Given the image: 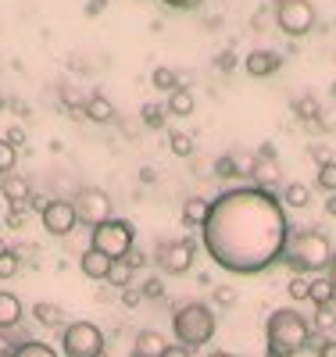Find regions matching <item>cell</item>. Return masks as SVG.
<instances>
[{
    "mask_svg": "<svg viewBox=\"0 0 336 357\" xmlns=\"http://www.w3.org/2000/svg\"><path fill=\"white\" fill-rule=\"evenodd\" d=\"M290 236L283 200L258 186H233L219 193L200 229L207 257L229 275L268 272L286 257Z\"/></svg>",
    "mask_w": 336,
    "mask_h": 357,
    "instance_id": "6da1fadb",
    "label": "cell"
},
{
    "mask_svg": "<svg viewBox=\"0 0 336 357\" xmlns=\"http://www.w3.org/2000/svg\"><path fill=\"white\" fill-rule=\"evenodd\" d=\"M265 343H268L265 350L293 357V354L312 347V325H308V318H304L300 311L279 307V311H272L268 321H265Z\"/></svg>",
    "mask_w": 336,
    "mask_h": 357,
    "instance_id": "7a4b0ae2",
    "label": "cell"
},
{
    "mask_svg": "<svg viewBox=\"0 0 336 357\" xmlns=\"http://www.w3.org/2000/svg\"><path fill=\"white\" fill-rule=\"evenodd\" d=\"M297 275H315V272H326L333 268L336 254H333V243L326 240L322 232L315 229H304V232H293L290 236V247H286V257H283Z\"/></svg>",
    "mask_w": 336,
    "mask_h": 357,
    "instance_id": "3957f363",
    "label": "cell"
},
{
    "mask_svg": "<svg viewBox=\"0 0 336 357\" xmlns=\"http://www.w3.org/2000/svg\"><path fill=\"white\" fill-rule=\"evenodd\" d=\"M172 333H175V343L182 347H204L215 340V314H211L207 304L200 301H190V304H182L175 314H172Z\"/></svg>",
    "mask_w": 336,
    "mask_h": 357,
    "instance_id": "277c9868",
    "label": "cell"
},
{
    "mask_svg": "<svg viewBox=\"0 0 336 357\" xmlns=\"http://www.w3.org/2000/svg\"><path fill=\"white\" fill-rule=\"evenodd\" d=\"M133 236L136 232H133V225L126 218H108V222H101L94 232H89V247L115 257V261H122L133 250Z\"/></svg>",
    "mask_w": 336,
    "mask_h": 357,
    "instance_id": "5b68a950",
    "label": "cell"
},
{
    "mask_svg": "<svg viewBox=\"0 0 336 357\" xmlns=\"http://www.w3.org/2000/svg\"><path fill=\"white\" fill-rule=\"evenodd\" d=\"M61 350H65V357H97L101 350H108L101 325H94V321L65 325V333H61Z\"/></svg>",
    "mask_w": 336,
    "mask_h": 357,
    "instance_id": "8992f818",
    "label": "cell"
},
{
    "mask_svg": "<svg viewBox=\"0 0 336 357\" xmlns=\"http://www.w3.org/2000/svg\"><path fill=\"white\" fill-rule=\"evenodd\" d=\"M276 25L286 36H308L315 29V8L312 0H279L276 4Z\"/></svg>",
    "mask_w": 336,
    "mask_h": 357,
    "instance_id": "52a82bcc",
    "label": "cell"
},
{
    "mask_svg": "<svg viewBox=\"0 0 336 357\" xmlns=\"http://www.w3.org/2000/svg\"><path fill=\"white\" fill-rule=\"evenodd\" d=\"M40 222L50 236H57V240H65V236H72L79 229V215H75V200L68 197H57V200H47V207L40 211Z\"/></svg>",
    "mask_w": 336,
    "mask_h": 357,
    "instance_id": "ba28073f",
    "label": "cell"
},
{
    "mask_svg": "<svg viewBox=\"0 0 336 357\" xmlns=\"http://www.w3.org/2000/svg\"><path fill=\"white\" fill-rule=\"evenodd\" d=\"M75 197H79V200H75V215H79V225L97 229L101 222L115 218V215H111V197H108L104 190H97V186H86V190H79Z\"/></svg>",
    "mask_w": 336,
    "mask_h": 357,
    "instance_id": "9c48e42d",
    "label": "cell"
},
{
    "mask_svg": "<svg viewBox=\"0 0 336 357\" xmlns=\"http://www.w3.org/2000/svg\"><path fill=\"white\" fill-rule=\"evenodd\" d=\"M193 257H197V243L193 240H175V243H165L161 254H158V264L165 275H187L193 268Z\"/></svg>",
    "mask_w": 336,
    "mask_h": 357,
    "instance_id": "30bf717a",
    "label": "cell"
},
{
    "mask_svg": "<svg viewBox=\"0 0 336 357\" xmlns=\"http://www.w3.org/2000/svg\"><path fill=\"white\" fill-rule=\"evenodd\" d=\"M279 65H283V57L276 50H251L247 61H243L247 75H254V79H268L272 72H279Z\"/></svg>",
    "mask_w": 336,
    "mask_h": 357,
    "instance_id": "8fae6325",
    "label": "cell"
},
{
    "mask_svg": "<svg viewBox=\"0 0 336 357\" xmlns=\"http://www.w3.org/2000/svg\"><path fill=\"white\" fill-rule=\"evenodd\" d=\"M111 264H115V257H108V254H101V250H94V247L82 250V257H79L82 275H86V279H97V282H108Z\"/></svg>",
    "mask_w": 336,
    "mask_h": 357,
    "instance_id": "7c38bea8",
    "label": "cell"
},
{
    "mask_svg": "<svg viewBox=\"0 0 336 357\" xmlns=\"http://www.w3.org/2000/svg\"><path fill=\"white\" fill-rule=\"evenodd\" d=\"M0 193H4V200L11 204V207H18V204H29V197H33V186H29V178H22V175H4L0 178Z\"/></svg>",
    "mask_w": 336,
    "mask_h": 357,
    "instance_id": "4fadbf2b",
    "label": "cell"
},
{
    "mask_svg": "<svg viewBox=\"0 0 336 357\" xmlns=\"http://www.w3.org/2000/svg\"><path fill=\"white\" fill-rule=\"evenodd\" d=\"M82 114L89 118V122H97V126H108V122H115V104L104 93H89L86 104H82Z\"/></svg>",
    "mask_w": 336,
    "mask_h": 357,
    "instance_id": "5bb4252c",
    "label": "cell"
},
{
    "mask_svg": "<svg viewBox=\"0 0 336 357\" xmlns=\"http://www.w3.org/2000/svg\"><path fill=\"white\" fill-rule=\"evenodd\" d=\"M251 178H254V186H258V190H268V193H276V190L283 186V172H279L276 161H261V158H258Z\"/></svg>",
    "mask_w": 336,
    "mask_h": 357,
    "instance_id": "9a60e30c",
    "label": "cell"
},
{
    "mask_svg": "<svg viewBox=\"0 0 336 357\" xmlns=\"http://www.w3.org/2000/svg\"><path fill=\"white\" fill-rule=\"evenodd\" d=\"M207 215H211V200H204V197H187L182 200V225L204 229Z\"/></svg>",
    "mask_w": 336,
    "mask_h": 357,
    "instance_id": "2e32d148",
    "label": "cell"
},
{
    "mask_svg": "<svg viewBox=\"0 0 336 357\" xmlns=\"http://www.w3.org/2000/svg\"><path fill=\"white\" fill-rule=\"evenodd\" d=\"M165 347H168V340H165L161 333L143 329V333L136 336V343H133V357H161Z\"/></svg>",
    "mask_w": 336,
    "mask_h": 357,
    "instance_id": "e0dca14e",
    "label": "cell"
},
{
    "mask_svg": "<svg viewBox=\"0 0 336 357\" xmlns=\"http://www.w3.org/2000/svg\"><path fill=\"white\" fill-rule=\"evenodd\" d=\"M22 301L15 293H8V289H0V333L4 329H15V325L22 321Z\"/></svg>",
    "mask_w": 336,
    "mask_h": 357,
    "instance_id": "ac0fdd59",
    "label": "cell"
},
{
    "mask_svg": "<svg viewBox=\"0 0 336 357\" xmlns=\"http://www.w3.org/2000/svg\"><path fill=\"white\" fill-rule=\"evenodd\" d=\"M193 107H197V100H193V93H190L187 86L172 89V93H168V104H165V111H168V114H175V118H190V114H193Z\"/></svg>",
    "mask_w": 336,
    "mask_h": 357,
    "instance_id": "d6986e66",
    "label": "cell"
},
{
    "mask_svg": "<svg viewBox=\"0 0 336 357\" xmlns=\"http://www.w3.org/2000/svg\"><path fill=\"white\" fill-rule=\"evenodd\" d=\"M279 200H283V207H293V211H300V207L312 204V186H304V183H286Z\"/></svg>",
    "mask_w": 336,
    "mask_h": 357,
    "instance_id": "ffe728a7",
    "label": "cell"
},
{
    "mask_svg": "<svg viewBox=\"0 0 336 357\" xmlns=\"http://www.w3.org/2000/svg\"><path fill=\"white\" fill-rule=\"evenodd\" d=\"M33 318H36L40 325H47V329H57V325L65 321V307H57V304H50V301H40V304L33 307Z\"/></svg>",
    "mask_w": 336,
    "mask_h": 357,
    "instance_id": "44dd1931",
    "label": "cell"
},
{
    "mask_svg": "<svg viewBox=\"0 0 336 357\" xmlns=\"http://www.w3.org/2000/svg\"><path fill=\"white\" fill-rule=\"evenodd\" d=\"M168 151H172L175 158H193L197 143H193V136H190V132H179V129H172V132H168Z\"/></svg>",
    "mask_w": 336,
    "mask_h": 357,
    "instance_id": "7402d4cb",
    "label": "cell"
},
{
    "mask_svg": "<svg viewBox=\"0 0 336 357\" xmlns=\"http://www.w3.org/2000/svg\"><path fill=\"white\" fill-rule=\"evenodd\" d=\"M293 114L300 118V122H319L322 107H319V100H315L312 93H300V97L293 100Z\"/></svg>",
    "mask_w": 336,
    "mask_h": 357,
    "instance_id": "603a6c76",
    "label": "cell"
},
{
    "mask_svg": "<svg viewBox=\"0 0 336 357\" xmlns=\"http://www.w3.org/2000/svg\"><path fill=\"white\" fill-rule=\"evenodd\" d=\"M308 301H312L315 307H326V304H333V301H336L333 279H312V296H308Z\"/></svg>",
    "mask_w": 336,
    "mask_h": 357,
    "instance_id": "cb8c5ba5",
    "label": "cell"
},
{
    "mask_svg": "<svg viewBox=\"0 0 336 357\" xmlns=\"http://www.w3.org/2000/svg\"><path fill=\"white\" fill-rule=\"evenodd\" d=\"M11 357H57V350L47 347V343H40V340H25V343H18L11 350Z\"/></svg>",
    "mask_w": 336,
    "mask_h": 357,
    "instance_id": "d4e9b609",
    "label": "cell"
},
{
    "mask_svg": "<svg viewBox=\"0 0 336 357\" xmlns=\"http://www.w3.org/2000/svg\"><path fill=\"white\" fill-rule=\"evenodd\" d=\"M133 275H136V272H133L126 261H115L111 272H108V282H111L115 289H126V286H133Z\"/></svg>",
    "mask_w": 336,
    "mask_h": 357,
    "instance_id": "484cf974",
    "label": "cell"
},
{
    "mask_svg": "<svg viewBox=\"0 0 336 357\" xmlns=\"http://www.w3.org/2000/svg\"><path fill=\"white\" fill-rule=\"evenodd\" d=\"M150 82H154V89H161V93H172V89H179V75L165 65L154 68V75H150Z\"/></svg>",
    "mask_w": 336,
    "mask_h": 357,
    "instance_id": "4316f807",
    "label": "cell"
},
{
    "mask_svg": "<svg viewBox=\"0 0 336 357\" xmlns=\"http://www.w3.org/2000/svg\"><path fill=\"white\" fill-rule=\"evenodd\" d=\"M165 104H143V111H140V122L147 126V129H161L165 126Z\"/></svg>",
    "mask_w": 336,
    "mask_h": 357,
    "instance_id": "83f0119b",
    "label": "cell"
},
{
    "mask_svg": "<svg viewBox=\"0 0 336 357\" xmlns=\"http://www.w3.org/2000/svg\"><path fill=\"white\" fill-rule=\"evenodd\" d=\"M286 293H290V301H308L312 296V279L308 275H293L286 282Z\"/></svg>",
    "mask_w": 336,
    "mask_h": 357,
    "instance_id": "f1b7e54d",
    "label": "cell"
},
{
    "mask_svg": "<svg viewBox=\"0 0 336 357\" xmlns=\"http://www.w3.org/2000/svg\"><path fill=\"white\" fill-rule=\"evenodd\" d=\"M15 165H18V151L8 143V139H0V178L4 175H11L15 172Z\"/></svg>",
    "mask_w": 336,
    "mask_h": 357,
    "instance_id": "f546056e",
    "label": "cell"
},
{
    "mask_svg": "<svg viewBox=\"0 0 336 357\" xmlns=\"http://www.w3.org/2000/svg\"><path fill=\"white\" fill-rule=\"evenodd\" d=\"M315 186H319V190H326V193H336V161H329V165H322V168H319Z\"/></svg>",
    "mask_w": 336,
    "mask_h": 357,
    "instance_id": "4dcf8cb0",
    "label": "cell"
},
{
    "mask_svg": "<svg viewBox=\"0 0 336 357\" xmlns=\"http://www.w3.org/2000/svg\"><path fill=\"white\" fill-rule=\"evenodd\" d=\"M211 301H215V307H233L236 304V289L229 286V282H222V286H215V289H211Z\"/></svg>",
    "mask_w": 336,
    "mask_h": 357,
    "instance_id": "1f68e13d",
    "label": "cell"
},
{
    "mask_svg": "<svg viewBox=\"0 0 336 357\" xmlns=\"http://www.w3.org/2000/svg\"><path fill=\"white\" fill-rule=\"evenodd\" d=\"M15 272H18V254L0 243V279H11Z\"/></svg>",
    "mask_w": 336,
    "mask_h": 357,
    "instance_id": "d6a6232c",
    "label": "cell"
},
{
    "mask_svg": "<svg viewBox=\"0 0 336 357\" xmlns=\"http://www.w3.org/2000/svg\"><path fill=\"white\" fill-rule=\"evenodd\" d=\"M233 161L240 168V175H254V165H258V154L251 151H233Z\"/></svg>",
    "mask_w": 336,
    "mask_h": 357,
    "instance_id": "836d02e7",
    "label": "cell"
},
{
    "mask_svg": "<svg viewBox=\"0 0 336 357\" xmlns=\"http://www.w3.org/2000/svg\"><path fill=\"white\" fill-rule=\"evenodd\" d=\"M215 175H219V178H236V175H240V168H236L233 154H222V158L215 161Z\"/></svg>",
    "mask_w": 336,
    "mask_h": 357,
    "instance_id": "e575fe53",
    "label": "cell"
},
{
    "mask_svg": "<svg viewBox=\"0 0 336 357\" xmlns=\"http://www.w3.org/2000/svg\"><path fill=\"white\" fill-rule=\"evenodd\" d=\"M140 289H143V296H150V301H161V296H165V282L161 279H147Z\"/></svg>",
    "mask_w": 336,
    "mask_h": 357,
    "instance_id": "d590c367",
    "label": "cell"
},
{
    "mask_svg": "<svg viewBox=\"0 0 336 357\" xmlns=\"http://www.w3.org/2000/svg\"><path fill=\"white\" fill-rule=\"evenodd\" d=\"M143 301V289H136V286H126L122 289V307H136Z\"/></svg>",
    "mask_w": 336,
    "mask_h": 357,
    "instance_id": "8d00e7d4",
    "label": "cell"
},
{
    "mask_svg": "<svg viewBox=\"0 0 336 357\" xmlns=\"http://www.w3.org/2000/svg\"><path fill=\"white\" fill-rule=\"evenodd\" d=\"M4 139H8V143H11V146H15V151H18V146H25V143H29V132H25V129H22V126H11V129H8V136H4Z\"/></svg>",
    "mask_w": 336,
    "mask_h": 357,
    "instance_id": "74e56055",
    "label": "cell"
},
{
    "mask_svg": "<svg viewBox=\"0 0 336 357\" xmlns=\"http://www.w3.org/2000/svg\"><path fill=\"white\" fill-rule=\"evenodd\" d=\"M308 154H312V158L319 161V168L333 161V151H329V146H326V143H312V151H308Z\"/></svg>",
    "mask_w": 336,
    "mask_h": 357,
    "instance_id": "f35d334b",
    "label": "cell"
},
{
    "mask_svg": "<svg viewBox=\"0 0 336 357\" xmlns=\"http://www.w3.org/2000/svg\"><path fill=\"white\" fill-rule=\"evenodd\" d=\"M25 207H29V204H18V207H11V215H8V225H11V229H22V225L29 222Z\"/></svg>",
    "mask_w": 336,
    "mask_h": 357,
    "instance_id": "ab89813d",
    "label": "cell"
},
{
    "mask_svg": "<svg viewBox=\"0 0 336 357\" xmlns=\"http://www.w3.org/2000/svg\"><path fill=\"white\" fill-rule=\"evenodd\" d=\"M122 261H126V264L133 268V272H140V268H147V261H150V257H147L143 250H129V254L122 257Z\"/></svg>",
    "mask_w": 336,
    "mask_h": 357,
    "instance_id": "60d3db41",
    "label": "cell"
},
{
    "mask_svg": "<svg viewBox=\"0 0 336 357\" xmlns=\"http://www.w3.org/2000/svg\"><path fill=\"white\" fill-rule=\"evenodd\" d=\"M161 357H193V354H190V347H182V343H168L161 350Z\"/></svg>",
    "mask_w": 336,
    "mask_h": 357,
    "instance_id": "b9f144b4",
    "label": "cell"
},
{
    "mask_svg": "<svg viewBox=\"0 0 336 357\" xmlns=\"http://www.w3.org/2000/svg\"><path fill=\"white\" fill-rule=\"evenodd\" d=\"M315 350H319V357H336V336L333 340H322Z\"/></svg>",
    "mask_w": 336,
    "mask_h": 357,
    "instance_id": "7bdbcfd3",
    "label": "cell"
},
{
    "mask_svg": "<svg viewBox=\"0 0 336 357\" xmlns=\"http://www.w3.org/2000/svg\"><path fill=\"white\" fill-rule=\"evenodd\" d=\"M219 68H222V72H233V68H236V54H233V50H229V54H219Z\"/></svg>",
    "mask_w": 336,
    "mask_h": 357,
    "instance_id": "ee69618b",
    "label": "cell"
},
{
    "mask_svg": "<svg viewBox=\"0 0 336 357\" xmlns=\"http://www.w3.org/2000/svg\"><path fill=\"white\" fill-rule=\"evenodd\" d=\"M165 4H168V8H179V11H187V8H197L200 0H165Z\"/></svg>",
    "mask_w": 336,
    "mask_h": 357,
    "instance_id": "f6af8a7d",
    "label": "cell"
},
{
    "mask_svg": "<svg viewBox=\"0 0 336 357\" xmlns=\"http://www.w3.org/2000/svg\"><path fill=\"white\" fill-rule=\"evenodd\" d=\"M319 122H322L326 129H336V111H322V114H319Z\"/></svg>",
    "mask_w": 336,
    "mask_h": 357,
    "instance_id": "bcb514c9",
    "label": "cell"
},
{
    "mask_svg": "<svg viewBox=\"0 0 336 357\" xmlns=\"http://www.w3.org/2000/svg\"><path fill=\"white\" fill-rule=\"evenodd\" d=\"M104 4H108V0H89V4H86V15H101Z\"/></svg>",
    "mask_w": 336,
    "mask_h": 357,
    "instance_id": "7dc6e473",
    "label": "cell"
},
{
    "mask_svg": "<svg viewBox=\"0 0 336 357\" xmlns=\"http://www.w3.org/2000/svg\"><path fill=\"white\" fill-rule=\"evenodd\" d=\"M326 215L336 218V193H329V200H326Z\"/></svg>",
    "mask_w": 336,
    "mask_h": 357,
    "instance_id": "c3c4849f",
    "label": "cell"
},
{
    "mask_svg": "<svg viewBox=\"0 0 336 357\" xmlns=\"http://www.w3.org/2000/svg\"><path fill=\"white\" fill-rule=\"evenodd\" d=\"M207 357H236V354H229V350H211Z\"/></svg>",
    "mask_w": 336,
    "mask_h": 357,
    "instance_id": "681fc988",
    "label": "cell"
},
{
    "mask_svg": "<svg viewBox=\"0 0 336 357\" xmlns=\"http://www.w3.org/2000/svg\"><path fill=\"white\" fill-rule=\"evenodd\" d=\"M329 279H333V289H336V261H333V268H329Z\"/></svg>",
    "mask_w": 336,
    "mask_h": 357,
    "instance_id": "f907efd6",
    "label": "cell"
},
{
    "mask_svg": "<svg viewBox=\"0 0 336 357\" xmlns=\"http://www.w3.org/2000/svg\"><path fill=\"white\" fill-rule=\"evenodd\" d=\"M97 357H111V354H108V350H101V354H97Z\"/></svg>",
    "mask_w": 336,
    "mask_h": 357,
    "instance_id": "816d5d0a",
    "label": "cell"
},
{
    "mask_svg": "<svg viewBox=\"0 0 336 357\" xmlns=\"http://www.w3.org/2000/svg\"><path fill=\"white\" fill-rule=\"evenodd\" d=\"M4 104H8V100H4V97H0V111H4Z\"/></svg>",
    "mask_w": 336,
    "mask_h": 357,
    "instance_id": "f5cc1de1",
    "label": "cell"
},
{
    "mask_svg": "<svg viewBox=\"0 0 336 357\" xmlns=\"http://www.w3.org/2000/svg\"><path fill=\"white\" fill-rule=\"evenodd\" d=\"M333 97H336V82H333Z\"/></svg>",
    "mask_w": 336,
    "mask_h": 357,
    "instance_id": "db71d44e",
    "label": "cell"
}]
</instances>
